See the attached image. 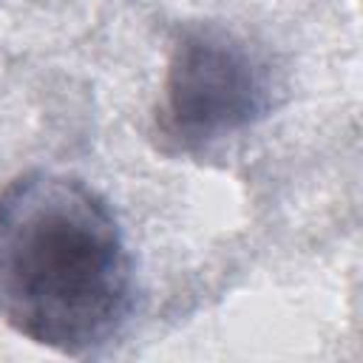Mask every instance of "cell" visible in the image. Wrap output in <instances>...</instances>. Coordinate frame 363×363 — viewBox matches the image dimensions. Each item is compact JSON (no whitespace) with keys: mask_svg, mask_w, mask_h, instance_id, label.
Masks as SVG:
<instances>
[{"mask_svg":"<svg viewBox=\"0 0 363 363\" xmlns=\"http://www.w3.org/2000/svg\"><path fill=\"white\" fill-rule=\"evenodd\" d=\"M133 264L116 213L91 184L28 170L0 193V320L68 357L105 349L128 323Z\"/></svg>","mask_w":363,"mask_h":363,"instance_id":"6da1fadb","label":"cell"},{"mask_svg":"<svg viewBox=\"0 0 363 363\" xmlns=\"http://www.w3.org/2000/svg\"><path fill=\"white\" fill-rule=\"evenodd\" d=\"M272 108L267 62L230 28L218 23H187L179 28L162 102L159 136L173 150H201L224 136L247 130Z\"/></svg>","mask_w":363,"mask_h":363,"instance_id":"7a4b0ae2","label":"cell"}]
</instances>
